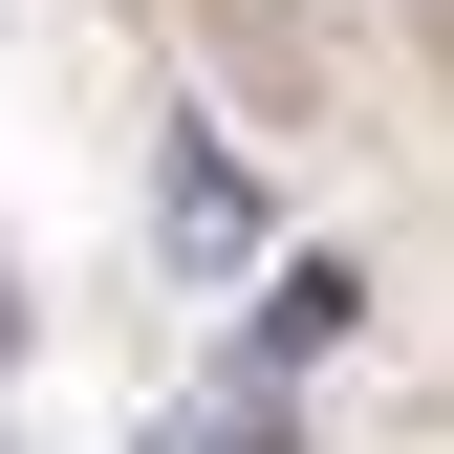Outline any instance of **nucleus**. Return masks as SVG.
Wrapping results in <instances>:
<instances>
[{"label": "nucleus", "mask_w": 454, "mask_h": 454, "mask_svg": "<svg viewBox=\"0 0 454 454\" xmlns=\"http://www.w3.org/2000/svg\"><path fill=\"white\" fill-rule=\"evenodd\" d=\"M260 239H281V216H260V174L174 108V152H152V260H174V281H260Z\"/></svg>", "instance_id": "1"}, {"label": "nucleus", "mask_w": 454, "mask_h": 454, "mask_svg": "<svg viewBox=\"0 0 454 454\" xmlns=\"http://www.w3.org/2000/svg\"><path fill=\"white\" fill-rule=\"evenodd\" d=\"M152 454H239V433H152Z\"/></svg>", "instance_id": "2"}, {"label": "nucleus", "mask_w": 454, "mask_h": 454, "mask_svg": "<svg viewBox=\"0 0 454 454\" xmlns=\"http://www.w3.org/2000/svg\"><path fill=\"white\" fill-rule=\"evenodd\" d=\"M0 347H22V303H0Z\"/></svg>", "instance_id": "3"}]
</instances>
